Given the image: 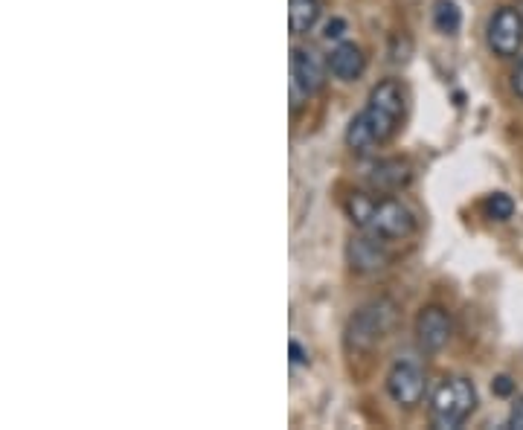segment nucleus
<instances>
[{"label":"nucleus","instance_id":"obj_1","mask_svg":"<svg viewBox=\"0 0 523 430\" xmlns=\"http://www.w3.org/2000/svg\"><path fill=\"white\" fill-rule=\"evenodd\" d=\"M404 117V91L396 79L378 82L370 93L367 108L346 128V146L352 152H370L387 143L399 131Z\"/></svg>","mask_w":523,"mask_h":430},{"label":"nucleus","instance_id":"obj_2","mask_svg":"<svg viewBox=\"0 0 523 430\" xmlns=\"http://www.w3.org/2000/svg\"><path fill=\"white\" fill-rule=\"evenodd\" d=\"M346 213L364 233H370L381 242L407 239L416 227V218L401 201H396V198H372L367 192L349 195Z\"/></svg>","mask_w":523,"mask_h":430},{"label":"nucleus","instance_id":"obj_3","mask_svg":"<svg viewBox=\"0 0 523 430\" xmlns=\"http://www.w3.org/2000/svg\"><path fill=\"white\" fill-rule=\"evenodd\" d=\"M477 390L468 378H448L439 384L431 401V422L436 430H454L474 413Z\"/></svg>","mask_w":523,"mask_h":430},{"label":"nucleus","instance_id":"obj_4","mask_svg":"<svg viewBox=\"0 0 523 430\" xmlns=\"http://www.w3.org/2000/svg\"><path fill=\"white\" fill-rule=\"evenodd\" d=\"M396 320V306L390 300H375L367 303L364 308H358L352 317H349V326H346V346L352 352H367L372 349L378 340L390 332Z\"/></svg>","mask_w":523,"mask_h":430},{"label":"nucleus","instance_id":"obj_5","mask_svg":"<svg viewBox=\"0 0 523 430\" xmlns=\"http://www.w3.org/2000/svg\"><path fill=\"white\" fill-rule=\"evenodd\" d=\"M326 67L323 59L306 50V47H294L291 50V96H294V108L300 105V96H314L326 88Z\"/></svg>","mask_w":523,"mask_h":430},{"label":"nucleus","instance_id":"obj_6","mask_svg":"<svg viewBox=\"0 0 523 430\" xmlns=\"http://www.w3.org/2000/svg\"><path fill=\"white\" fill-rule=\"evenodd\" d=\"M489 47L497 56H518L523 47V15L512 6H500L489 21Z\"/></svg>","mask_w":523,"mask_h":430},{"label":"nucleus","instance_id":"obj_7","mask_svg":"<svg viewBox=\"0 0 523 430\" xmlns=\"http://www.w3.org/2000/svg\"><path fill=\"white\" fill-rule=\"evenodd\" d=\"M387 393L401 407H416L425 396V369L416 361H396L387 375Z\"/></svg>","mask_w":523,"mask_h":430},{"label":"nucleus","instance_id":"obj_8","mask_svg":"<svg viewBox=\"0 0 523 430\" xmlns=\"http://www.w3.org/2000/svg\"><path fill=\"white\" fill-rule=\"evenodd\" d=\"M454 335V323H451V314L442 306H428L419 311L416 317V338L419 346L428 349V352H439L448 346V340Z\"/></svg>","mask_w":523,"mask_h":430},{"label":"nucleus","instance_id":"obj_9","mask_svg":"<svg viewBox=\"0 0 523 430\" xmlns=\"http://www.w3.org/2000/svg\"><path fill=\"white\" fill-rule=\"evenodd\" d=\"M384 245L387 242L375 239L370 233L352 239L349 242V262H352V268L361 271V274H378V271H384L390 265V253H387Z\"/></svg>","mask_w":523,"mask_h":430},{"label":"nucleus","instance_id":"obj_10","mask_svg":"<svg viewBox=\"0 0 523 430\" xmlns=\"http://www.w3.org/2000/svg\"><path fill=\"white\" fill-rule=\"evenodd\" d=\"M367 181H370V186L375 192H396L401 186L410 184V163H407V160H399V157L381 160V163L372 166Z\"/></svg>","mask_w":523,"mask_h":430},{"label":"nucleus","instance_id":"obj_11","mask_svg":"<svg viewBox=\"0 0 523 430\" xmlns=\"http://www.w3.org/2000/svg\"><path fill=\"white\" fill-rule=\"evenodd\" d=\"M364 67H367L364 50H361L358 44H352V41L338 44V47L332 50V56H329V70H332V76H338L340 82L358 79V76L364 73Z\"/></svg>","mask_w":523,"mask_h":430},{"label":"nucleus","instance_id":"obj_12","mask_svg":"<svg viewBox=\"0 0 523 430\" xmlns=\"http://www.w3.org/2000/svg\"><path fill=\"white\" fill-rule=\"evenodd\" d=\"M320 18V0H288V27L294 35L314 30Z\"/></svg>","mask_w":523,"mask_h":430},{"label":"nucleus","instance_id":"obj_13","mask_svg":"<svg viewBox=\"0 0 523 430\" xmlns=\"http://www.w3.org/2000/svg\"><path fill=\"white\" fill-rule=\"evenodd\" d=\"M433 24H436V30L439 32L454 35L462 24L460 6H457L454 0H436V3H433Z\"/></svg>","mask_w":523,"mask_h":430},{"label":"nucleus","instance_id":"obj_14","mask_svg":"<svg viewBox=\"0 0 523 430\" xmlns=\"http://www.w3.org/2000/svg\"><path fill=\"white\" fill-rule=\"evenodd\" d=\"M483 210H486V215L492 221H506V218H512V213H515V201L506 192H494V195L486 198Z\"/></svg>","mask_w":523,"mask_h":430},{"label":"nucleus","instance_id":"obj_15","mask_svg":"<svg viewBox=\"0 0 523 430\" xmlns=\"http://www.w3.org/2000/svg\"><path fill=\"white\" fill-rule=\"evenodd\" d=\"M492 390L494 396H512V393H515V381H512L509 375H497L492 381Z\"/></svg>","mask_w":523,"mask_h":430},{"label":"nucleus","instance_id":"obj_16","mask_svg":"<svg viewBox=\"0 0 523 430\" xmlns=\"http://www.w3.org/2000/svg\"><path fill=\"white\" fill-rule=\"evenodd\" d=\"M343 32H346V21H343V18H332V21L326 24L323 38H326V41H338V38H343Z\"/></svg>","mask_w":523,"mask_h":430},{"label":"nucleus","instance_id":"obj_17","mask_svg":"<svg viewBox=\"0 0 523 430\" xmlns=\"http://www.w3.org/2000/svg\"><path fill=\"white\" fill-rule=\"evenodd\" d=\"M509 428L523 430V396L515 404H512V410H509Z\"/></svg>","mask_w":523,"mask_h":430},{"label":"nucleus","instance_id":"obj_18","mask_svg":"<svg viewBox=\"0 0 523 430\" xmlns=\"http://www.w3.org/2000/svg\"><path fill=\"white\" fill-rule=\"evenodd\" d=\"M288 349H291V361H294V364H308L306 349H303L297 340H291V346H288Z\"/></svg>","mask_w":523,"mask_h":430},{"label":"nucleus","instance_id":"obj_19","mask_svg":"<svg viewBox=\"0 0 523 430\" xmlns=\"http://www.w3.org/2000/svg\"><path fill=\"white\" fill-rule=\"evenodd\" d=\"M512 88H515V93L523 99V59L518 62V67H515V73H512Z\"/></svg>","mask_w":523,"mask_h":430}]
</instances>
